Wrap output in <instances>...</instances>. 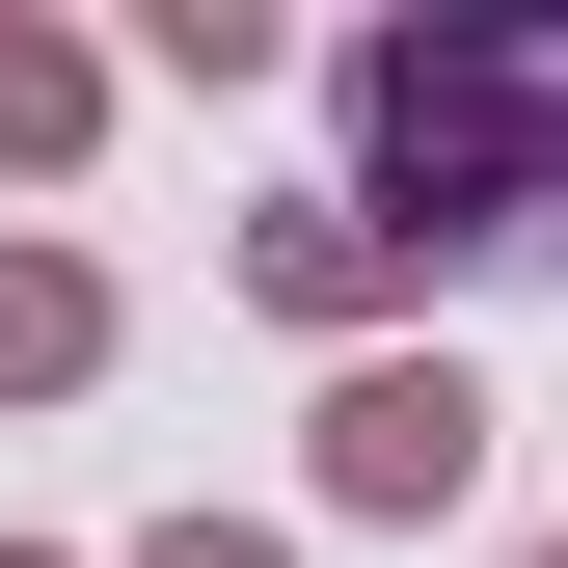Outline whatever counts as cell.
<instances>
[{
  "mask_svg": "<svg viewBox=\"0 0 568 568\" xmlns=\"http://www.w3.org/2000/svg\"><path fill=\"white\" fill-rule=\"evenodd\" d=\"M109 568H298L271 515H163V541H109Z\"/></svg>",
  "mask_w": 568,
  "mask_h": 568,
  "instance_id": "cell-7",
  "label": "cell"
},
{
  "mask_svg": "<svg viewBox=\"0 0 568 568\" xmlns=\"http://www.w3.org/2000/svg\"><path fill=\"white\" fill-rule=\"evenodd\" d=\"M0 568H82V541H0Z\"/></svg>",
  "mask_w": 568,
  "mask_h": 568,
  "instance_id": "cell-8",
  "label": "cell"
},
{
  "mask_svg": "<svg viewBox=\"0 0 568 568\" xmlns=\"http://www.w3.org/2000/svg\"><path fill=\"white\" fill-rule=\"evenodd\" d=\"M109 109H135V54H82V28H28V0H0V190H82Z\"/></svg>",
  "mask_w": 568,
  "mask_h": 568,
  "instance_id": "cell-4",
  "label": "cell"
},
{
  "mask_svg": "<svg viewBox=\"0 0 568 568\" xmlns=\"http://www.w3.org/2000/svg\"><path fill=\"white\" fill-rule=\"evenodd\" d=\"M109 379V271L82 244H0V406H82Z\"/></svg>",
  "mask_w": 568,
  "mask_h": 568,
  "instance_id": "cell-5",
  "label": "cell"
},
{
  "mask_svg": "<svg viewBox=\"0 0 568 568\" xmlns=\"http://www.w3.org/2000/svg\"><path fill=\"white\" fill-rule=\"evenodd\" d=\"M352 217L406 271H568V0H406L325 54Z\"/></svg>",
  "mask_w": 568,
  "mask_h": 568,
  "instance_id": "cell-1",
  "label": "cell"
},
{
  "mask_svg": "<svg viewBox=\"0 0 568 568\" xmlns=\"http://www.w3.org/2000/svg\"><path fill=\"white\" fill-rule=\"evenodd\" d=\"M244 298L298 325L325 379H352V352H406V298H434V271H406L379 217H352V190H298V217H244Z\"/></svg>",
  "mask_w": 568,
  "mask_h": 568,
  "instance_id": "cell-3",
  "label": "cell"
},
{
  "mask_svg": "<svg viewBox=\"0 0 568 568\" xmlns=\"http://www.w3.org/2000/svg\"><path fill=\"white\" fill-rule=\"evenodd\" d=\"M515 568H568V515H541V541H515Z\"/></svg>",
  "mask_w": 568,
  "mask_h": 568,
  "instance_id": "cell-9",
  "label": "cell"
},
{
  "mask_svg": "<svg viewBox=\"0 0 568 568\" xmlns=\"http://www.w3.org/2000/svg\"><path fill=\"white\" fill-rule=\"evenodd\" d=\"M487 487V379L460 352H352V379L298 406V515H352V541H434Z\"/></svg>",
  "mask_w": 568,
  "mask_h": 568,
  "instance_id": "cell-2",
  "label": "cell"
},
{
  "mask_svg": "<svg viewBox=\"0 0 568 568\" xmlns=\"http://www.w3.org/2000/svg\"><path fill=\"white\" fill-rule=\"evenodd\" d=\"M271 54H298L271 0H135V82H190V109H217V82H271Z\"/></svg>",
  "mask_w": 568,
  "mask_h": 568,
  "instance_id": "cell-6",
  "label": "cell"
}]
</instances>
